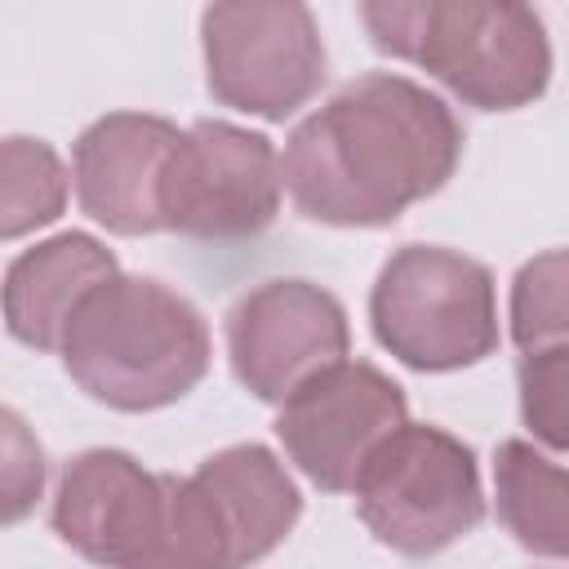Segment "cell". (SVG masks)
<instances>
[{
	"label": "cell",
	"mask_w": 569,
	"mask_h": 569,
	"mask_svg": "<svg viewBox=\"0 0 569 569\" xmlns=\"http://www.w3.org/2000/svg\"><path fill=\"white\" fill-rule=\"evenodd\" d=\"M462 160V124L431 89L369 71L293 124L280 169L293 209L325 227H391Z\"/></svg>",
	"instance_id": "cell-1"
},
{
	"label": "cell",
	"mask_w": 569,
	"mask_h": 569,
	"mask_svg": "<svg viewBox=\"0 0 569 569\" xmlns=\"http://www.w3.org/2000/svg\"><path fill=\"white\" fill-rule=\"evenodd\" d=\"M58 356L89 400L151 413L200 387L213 342L204 316L178 289L116 271L84 293Z\"/></svg>",
	"instance_id": "cell-2"
},
{
	"label": "cell",
	"mask_w": 569,
	"mask_h": 569,
	"mask_svg": "<svg viewBox=\"0 0 569 569\" xmlns=\"http://www.w3.org/2000/svg\"><path fill=\"white\" fill-rule=\"evenodd\" d=\"M378 53L436 76L480 111H516L551 84V40L529 0H360Z\"/></svg>",
	"instance_id": "cell-3"
},
{
	"label": "cell",
	"mask_w": 569,
	"mask_h": 569,
	"mask_svg": "<svg viewBox=\"0 0 569 569\" xmlns=\"http://www.w3.org/2000/svg\"><path fill=\"white\" fill-rule=\"evenodd\" d=\"M369 325L382 351L418 373H453L498 351V298L485 262L440 249H396L369 293Z\"/></svg>",
	"instance_id": "cell-4"
},
{
	"label": "cell",
	"mask_w": 569,
	"mask_h": 569,
	"mask_svg": "<svg viewBox=\"0 0 569 569\" xmlns=\"http://www.w3.org/2000/svg\"><path fill=\"white\" fill-rule=\"evenodd\" d=\"M365 529L400 556H436L485 520L476 449L445 427H396L356 480Z\"/></svg>",
	"instance_id": "cell-5"
},
{
	"label": "cell",
	"mask_w": 569,
	"mask_h": 569,
	"mask_svg": "<svg viewBox=\"0 0 569 569\" xmlns=\"http://www.w3.org/2000/svg\"><path fill=\"white\" fill-rule=\"evenodd\" d=\"M200 49L213 102L271 124L307 107L325 80V40L307 0H209Z\"/></svg>",
	"instance_id": "cell-6"
},
{
	"label": "cell",
	"mask_w": 569,
	"mask_h": 569,
	"mask_svg": "<svg viewBox=\"0 0 569 569\" xmlns=\"http://www.w3.org/2000/svg\"><path fill=\"white\" fill-rule=\"evenodd\" d=\"M302 493L267 445L209 453L173 485V569H222L271 556L298 525Z\"/></svg>",
	"instance_id": "cell-7"
},
{
	"label": "cell",
	"mask_w": 569,
	"mask_h": 569,
	"mask_svg": "<svg viewBox=\"0 0 569 569\" xmlns=\"http://www.w3.org/2000/svg\"><path fill=\"white\" fill-rule=\"evenodd\" d=\"M173 485L124 449H84L58 476L53 533L93 565H173Z\"/></svg>",
	"instance_id": "cell-8"
},
{
	"label": "cell",
	"mask_w": 569,
	"mask_h": 569,
	"mask_svg": "<svg viewBox=\"0 0 569 569\" xmlns=\"http://www.w3.org/2000/svg\"><path fill=\"white\" fill-rule=\"evenodd\" d=\"M284 169L267 133L231 120H196L182 129L164 173V231L191 240H249L271 227Z\"/></svg>",
	"instance_id": "cell-9"
},
{
	"label": "cell",
	"mask_w": 569,
	"mask_h": 569,
	"mask_svg": "<svg viewBox=\"0 0 569 569\" xmlns=\"http://www.w3.org/2000/svg\"><path fill=\"white\" fill-rule=\"evenodd\" d=\"M409 422V400L369 360H333L280 400L276 436L289 462L325 493H351L373 449Z\"/></svg>",
	"instance_id": "cell-10"
},
{
	"label": "cell",
	"mask_w": 569,
	"mask_h": 569,
	"mask_svg": "<svg viewBox=\"0 0 569 569\" xmlns=\"http://www.w3.org/2000/svg\"><path fill=\"white\" fill-rule=\"evenodd\" d=\"M347 347V307L311 280H267L227 311L231 373L267 405H280L311 373L342 360Z\"/></svg>",
	"instance_id": "cell-11"
},
{
	"label": "cell",
	"mask_w": 569,
	"mask_h": 569,
	"mask_svg": "<svg viewBox=\"0 0 569 569\" xmlns=\"http://www.w3.org/2000/svg\"><path fill=\"white\" fill-rule=\"evenodd\" d=\"M182 129L147 111L98 116L71 147L80 209L111 236L164 231V173Z\"/></svg>",
	"instance_id": "cell-12"
},
{
	"label": "cell",
	"mask_w": 569,
	"mask_h": 569,
	"mask_svg": "<svg viewBox=\"0 0 569 569\" xmlns=\"http://www.w3.org/2000/svg\"><path fill=\"white\" fill-rule=\"evenodd\" d=\"M116 271V253L89 231H62L22 249L4 271L9 333L31 351H58L84 293Z\"/></svg>",
	"instance_id": "cell-13"
},
{
	"label": "cell",
	"mask_w": 569,
	"mask_h": 569,
	"mask_svg": "<svg viewBox=\"0 0 569 569\" xmlns=\"http://www.w3.org/2000/svg\"><path fill=\"white\" fill-rule=\"evenodd\" d=\"M493 507L525 551L569 560V467L529 440H502L493 453Z\"/></svg>",
	"instance_id": "cell-14"
},
{
	"label": "cell",
	"mask_w": 569,
	"mask_h": 569,
	"mask_svg": "<svg viewBox=\"0 0 569 569\" xmlns=\"http://www.w3.org/2000/svg\"><path fill=\"white\" fill-rule=\"evenodd\" d=\"M76 182L67 178L62 156L44 138H4L0 147V236L18 240L36 227L58 222L67 209V191Z\"/></svg>",
	"instance_id": "cell-15"
},
{
	"label": "cell",
	"mask_w": 569,
	"mask_h": 569,
	"mask_svg": "<svg viewBox=\"0 0 569 569\" xmlns=\"http://www.w3.org/2000/svg\"><path fill=\"white\" fill-rule=\"evenodd\" d=\"M507 320L520 351L569 342V249H547L516 271Z\"/></svg>",
	"instance_id": "cell-16"
},
{
	"label": "cell",
	"mask_w": 569,
	"mask_h": 569,
	"mask_svg": "<svg viewBox=\"0 0 569 569\" xmlns=\"http://www.w3.org/2000/svg\"><path fill=\"white\" fill-rule=\"evenodd\" d=\"M520 418L547 449L569 453V342L520 351Z\"/></svg>",
	"instance_id": "cell-17"
},
{
	"label": "cell",
	"mask_w": 569,
	"mask_h": 569,
	"mask_svg": "<svg viewBox=\"0 0 569 569\" xmlns=\"http://www.w3.org/2000/svg\"><path fill=\"white\" fill-rule=\"evenodd\" d=\"M0 422H4V471H0L4 498H0V520L18 525L36 507L40 489H44V453L27 436V427H22V418L13 409H4Z\"/></svg>",
	"instance_id": "cell-18"
}]
</instances>
